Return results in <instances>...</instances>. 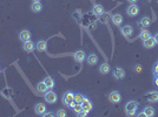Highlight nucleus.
I'll return each instance as SVG.
<instances>
[{"mask_svg": "<svg viewBox=\"0 0 158 117\" xmlns=\"http://www.w3.org/2000/svg\"><path fill=\"white\" fill-rule=\"evenodd\" d=\"M19 40H20L21 42H26V41L31 40V33H30V31L23 29V31L19 33Z\"/></svg>", "mask_w": 158, "mask_h": 117, "instance_id": "nucleus-11", "label": "nucleus"}, {"mask_svg": "<svg viewBox=\"0 0 158 117\" xmlns=\"http://www.w3.org/2000/svg\"><path fill=\"white\" fill-rule=\"evenodd\" d=\"M44 82H45V84H46V87H47L48 89H53V87H54V80H53L51 76L45 77Z\"/></svg>", "mask_w": 158, "mask_h": 117, "instance_id": "nucleus-24", "label": "nucleus"}, {"mask_svg": "<svg viewBox=\"0 0 158 117\" xmlns=\"http://www.w3.org/2000/svg\"><path fill=\"white\" fill-rule=\"evenodd\" d=\"M92 12H93L95 15H102V14L104 13V7H103V5H100V4H95V5H93V8H92Z\"/></svg>", "mask_w": 158, "mask_h": 117, "instance_id": "nucleus-16", "label": "nucleus"}, {"mask_svg": "<svg viewBox=\"0 0 158 117\" xmlns=\"http://www.w3.org/2000/svg\"><path fill=\"white\" fill-rule=\"evenodd\" d=\"M151 36V33L149 32V31H146V29H143L142 32H140V34H139V38L144 41V40H146V39H149Z\"/></svg>", "mask_w": 158, "mask_h": 117, "instance_id": "nucleus-25", "label": "nucleus"}, {"mask_svg": "<svg viewBox=\"0 0 158 117\" xmlns=\"http://www.w3.org/2000/svg\"><path fill=\"white\" fill-rule=\"evenodd\" d=\"M44 99H45L47 103L54 104V103L58 101V95H57L54 91H46V92L44 94Z\"/></svg>", "mask_w": 158, "mask_h": 117, "instance_id": "nucleus-2", "label": "nucleus"}, {"mask_svg": "<svg viewBox=\"0 0 158 117\" xmlns=\"http://www.w3.org/2000/svg\"><path fill=\"white\" fill-rule=\"evenodd\" d=\"M139 26L140 27H143V28H146V27H149L150 25H151V19L149 18V17H143L140 20H139Z\"/></svg>", "mask_w": 158, "mask_h": 117, "instance_id": "nucleus-18", "label": "nucleus"}, {"mask_svg": "<svg viewBox=\"0 0 158 117\" xmlns=\"http://www.w3.org/2000/svg\"><path fill=\"white\" fill-rule=\"evenodd\" d=\"M99 71H100V74H103V75H105V74H109L110 71H111V68H110V64L109 63H102L100 64V67H99Z\"/></svg>", "mask_w": 158, "mask_h": 117, "instance_id": "nucleus-19", "label": "nucleus"}, {"mask_svg": "<svg viewBox=\"0 0 158 117\" xmlns=\"http://www.w3.org/2000/svg\"><path fill=\"white\" fill-rule=\"evenodd\" d=\"M154 84L158 87V75H154Z\"/></svg>", "mask_w": 158, "mask_h": 117, "instance_id": "nucleus-31", "label": "nucleus"}, {"mask_svg": "<svg viewBox=\"0 0 158 117\" xmlns=\"http://www.w3.org/2000/svg\"><path fill=\"white\" fill-rule=\"evenodd\" d=\"M36 48L39 52H46V49H47V42L45 40H39L36 43Z\"/></svg>", "mask_w": 158, "mask_h": 117, "instance_id": "nucleus-15", "label": "nucleus"}, {"mask_svg": "<svg viewBox=\"0 0 158 117\" xmlns=\"http://www.w3.org/2000/svg\"><path fill=\"white\" fill-rule=\"evenodd\" d=\"M37 90H38L39 92H41V94H45V92L48 90V88L46 87L45 82H44V81H41V82H39V83L37 84Z\"/></svg>", "mask_w": 158, "mask_h": 117, "instance_id": "nucleus-22", "label": "nucleus"}, {"mask_svg": "<svg viewBox=\"0 0 158 117\" xmlns=\"http://www.w3.org/2000/svg\"><path fill=\"white\" fill-rule=\"evenodd\" d=\"M46 110H47V108H46V105H45L44 103H37V104L34 105V111H36V113L39 115V116H44L45 112H46Z\"/></svg>", "mask_w": 158, "mask_h": 117, "instance_id": "nucleus-8", "label": "nucleus"}, {"mask_svg": "<svg viewBox=\"0 0 158 117\" xmlns=\"http://www.w3.org/2000/svg\"><path fill=\"white\" fill-rule=\"evenodd\" d=\"M109 101H110L111 103H119V102L122 101V95L119 94V91L113 90V91H111L110 95H109Z\"/></svg>", "mask_w": 158, "mask_h": 117, "instance_id": "nucleus-4", "label": "nucleus"}, {"mask_svg": "<svg viewBox=\"0 0 158 117\" xmlns=\"http://www.w3.org/2000/svg\"><path fill=\"white\" fill-rule=\"evenodd\" d=\"M127 1H129V3H131V4H136V3L138 1V0H127Z\"/></svg>", "mask_w": 158, "mask_h": 117, "instance_id": "nucleus-34", "label": "nucleus"}, {"mask_svg": "<svg viewBox=\"0 0 158 117\" xmlns=\"http://www.w3.org/2000/svg\"><path fill=\"white\" fill-rule=\"evenodd\" d=\"M112 75L117 80H123L125 77V70L122 68V67H116L113 70H112Z\"/></svg>", "mask_w": 158, "mask_h": 117, "instance_id": "nucleus-3", "label": "nucleus"}, {"mask_svg": "<svg viewBox=\"0 0 158 117\" xmlns=\"http://www.w3.org/2000/svg\"><path fill=\"white\" fill-rule=\"evenodd\" d=\"M80 104H82V108H83L85 111H88V112H90V111L92 110V108H93L92 102H91L89 98H86V97L83 99V102H82Z\"/></svg>", "mask_w": 158, "mask_h": 117, "instance_id": "nucleus-13", "label": "nucleus"}, {"mask_svg": "<svg viewBox=\"0 0 158 117\" xmlns=\"http://www.w3.org/2000/svg\"><path fill=\"white\" fill-rule=\"evenodd\" d=\"M138 13H139V7L136 4H131L126 10V14L129 17H136L138 15Z\"/></svg>", "mask_w": 158, "mask_h": 117, "instance_id": "nucleus-5", "label": "nucleus"}, {"mask_svg": "<svg viewBox=\"0 0 158 117\" xmlns=\"http://www.w3.org/2000/svg\"><path fill=\"white\" fill-rule=\"evenodd\" d=\"M33 1H40V0H33Z\"/></svg>", "mask_w": 158, "mask_h": 117, "instance_id": "nucleus-36", "label": "nucleus"}, {"mask_svg": "<svg viewBox=\"0 0 158 117\" xmlns=\"http://www.w3.org/2000/svg\"><path fill=\"white\" fill-rule=\"evenodd\" d=\"M84 98H85V96L82 94H74V96H73V101L75 103H82Z\"/></svg>", "mask_w": 158, "mask_h": 117, "instance_id": "nucleus-26", "label": "nucleus"}, {"mask_svg": "<svg viewBox=\"0 0 158 117\" xmlns=\"http://www.w3.org/2000/svg\"><path fill=\"white\" fill-rule=\"evenodd\" d=\"M145 97L149 102L156 103V102H158V91H150L145 95Z\"/></svg>", "mask_w": 158, "mask_h": 117, "instance_id": "nucleus-14", "label": "nucleus"}, {"mask_svg": "<svg viewBox=\"0 0 158 117\" xmlns=\"http://www.w3.org/2000/svg\"><path fill=\"white\" fill-rule=\"evenodd\" d=\"M157 62H158V61H157Z\"/></svg>", "mask_w": 158, "mask_h": 117, "instance_id": "nucleus-37", "label": "nucleus"}, {"mask_svg": "<svg viewBox=\"0 0 158 117\" xmlns=\"http://www.w3.org/2000/svg\"><path fill=\"white\" fill-rule=\"evenodd\" d=\"M144 113H145V116H147V117H152V116H154L156 111H154V109H153L152 106L147 105V106L144 108Z\"/></svg>", "mask_w": 158, "mask_h": 117, "instance_id": "nucleus-23", "label": "nucleus"}, {"mask_svg": "<svg viewBox=\"0 0 158 117\" xmlns=\"http://www.w3.org/2000/svg\"><path fill=\"white\" fill-rule=\"evenodd\" d=\"M137 115H138V116H140V117H142V116H145V113H144V111H143V112H139V113H137Z\"/></svg>", "mask_w": 158, "mask_h": 117, "instance_id": "nucleus-35", "label": "nucleus"}, {"mask_svg": "<svg viewBox=\"0 0 158 117\" xmlns=\"http://www.w3.org/2000/svg\"><path fill=\"white\" fill-rule=\"evenodd\" d=\"M85 57H86V54H85L84 50H77V52L73 54V59H74V61L78 62V63L84 62Z\"/></svg>", "mask_w": 158, "mask_h": 117, "instance_id": "nucleus-6", "label": "nucleus"}, {"mask_svg": "<svg viewBox=\"0 0 158 117\" xmlns=\"http://www.w3.org/2000/svg\"><path fill=\"white\" fill-rule=\"evenodd\" d=\"M31 10H32V12H34V13H39V12L43 10V5L40 4V1H33L32 6H31Z\"/></svg>", "mask_w": 158, "mask_h": 117, "instance_id": "nucleus-20", "label": "nucleus"}, {"mask_svg": "<svg viewBox=\"0 0 158 117\" xmlns=\"http://www.w3.org/2000/svg\"><path fill=\"white\" fill-rule=\"evenodd\" d=\"M72 109H73V111H74V113H75V115H78L79 112H80V111L83 110V108H82V104H80V103H75V104L72 106Z\"/></svg>", "mask_w": 158, "mask_h": 117, "instance_id": "nucleus-27", "label": "nucleus"}, {"mask_svg": "<svg viewBox=\"0 0 158 117\" xmlns=\"http://www.w3.org/2000/svg\"><path fill=\"white\" fill-rule=\"evenodd\" d=\"M120 33L125 36V38H129L133 34V28L132 26L130 25H125V26H120Z\"/></svg>", "mask_w": 158, "mask_h": 117, "instance_id": "nucleus-7", "label": "nucleus"}, {"mask_svg": "<svg viewBox=\"0 0 158 117\" xmlns=\"http://www.w3.org/2000/svg\"><path fill=\"white\" fill-rule=\"evenodd\" d=\"M88 63H89L90 66L97 64V63H98V56H97L96 54H90V55L88 56Z\"/></svg>", "mask_w": 158, "mask_h": 117, "instance_id": "nucleus-21", "label": "nucleus"}, {"mask_svg": "<svg viewBox=\"0 0 158 117\" xmlns=\"http://www.w3.org/2000/svg\"><path fill=\"white\" fill-rule=\"evenodd\" d=\"M137 110H138V103L136 101H129L125 104V112L127 116L137 115Z\"/></svg>", "mask_w": 158, "mask_h": 117, "instance_id": "nucleus-1", "label": "nucleus"}, {"mask_svg": "<svg viewBox=\"0 0 158 117\" xmlns=\"http://www.w3.org/2000/svg\"><path fill=\"white\" fill-rule=\"evenodd\" d=\"M34 48H36V43H33L31 40L24 42V45H23V49H24L26 53H32V52L34 50Z\"/></svg>", "mask_w": 158, "mask_h": 117, "instance_id": "nucleus-12", "label": "nucleus"}, {"mask_svg": "<svg viewBox=\"0 0 158 117\" xmlns=\"http://www.w3.org/2000/svg\"><path fill=\"white\" fill-rule=\"evenodd\" d=\"M112 22H113V25H116V26H120V25L123 24V17H122V14H119V13L113 14V15H112Z\"/></svg>", "mask_w": 158, "mask_h": 117, "instance_id": "nucleus-17", "label": "nucleus"}, {"mask_svg": "<svg viewBox=\"0 0 158 117\" xmlns=\"http://www.w3.org/2000/svg\"><path fill=\"white\" fill-rule=\"evenodd\" d=\"M153 38H154V40H156V43H157V45H158V33H156V34H154V36H153Z\"/></svg>", "mask_w": 158, "mask_h": 117, "instance_id": "nucleus-33", "label": "nucleus"}, {"mask_svg": "<svg viewBox=\"0 0 158 117\" xmlns=\"http://www.w3.org/2000/svg\"><path fill=\"white\" fill-rule=\"evenodd\" d=\"M53 115H54L53 112H45V115H44V116H48V117H52Z\"/></svg>", "mask_w": 158, "mask_h": 117, "instance_id": "nucleus-32", "label": "nucleus"}, {"mask_svg": "<svg viewBox=\"0 0 158 117\" xmlns=\"http://www.w3.org/2000/svg\"><path fill=\"white\" fill-rule=\"evenodd\" d=\"M73 96H74V94H73L72 91H66V92L63 95V103L68 106L70 103L73 101Z\"/></svg>", "mask_w": 158, "mask_h": 117, "instance_id": "nucleus-9", "label": "nucleus"}, {"mask_svg": "<svg viewBox=\"0 0 158 117\" xmlns=\"http://www.w3.org/2000/svg\"><path fill=\"white\" fill-rule=\"evenodd\" d=\"M56 115H57L58 117H66V116H67L66 111H65V110H63V109H59V110L56 112Z\"/></svg>", "mask_w": 158, "mask_h": 117, "instance_id": "nucleus-28", "label": "nucleus"}, {"mask_svg": "<svg viewBox=\"0 0 158 117\" xmlns=\"http://www.w3.org/2000/svg\"><path fill=\"white\" fill-rule=\"evenodd\" d=\"M152 70H153V74H154V75H158V62H157V63L153 66Z\"/></svg>", "mask_w": 158, "mask_h": 117, "instance_id": "nucleus-29", "label": "nucleus"}, {"mask_svg": "<svg viewBox=\"0 0 158 117\" xmlns=\"http://www.w3.org/2000/svg\"><path fill=\"white\" fill-rule=\"evenodd\" d=\"M156 45H157V43H156V40H154L153 36H150L149 39H146V40L143 41V46H144V48H146V49L153 48Z\"/></svg>", "mask_w": 158, "mask_h": 117, "instance_id": "nucleus-10", "label": "nucleus"}, {"mask_svg": "<svg viewBox=\"0 0 158 117\" xmlns=\"http://www.w3.org/2000/svg\"><path fill=\"white\" fill-rule=\"evenodd\" d=\"M88 113H89V112H88V111H85V110L83 109V110H82L80 112H79V113H78V116H86Z\"/></svg>", "mask_w": 158, "mask_h": 117, "instance_id": "nucleus-30", "label": "nucleus"}]
</instances>
